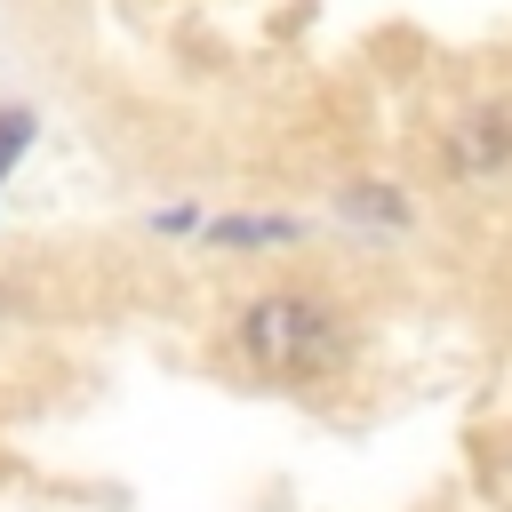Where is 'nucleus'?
<instances>
[{
  "label": "nucleus",
  "mask_w": 512,
  "mask_h": 512,
  "mask_svg": "<svg viewBox=\"0 0 512 512\" xmlns=\"http://www.w3.org/2000/svg\"><path fill=\"white\" fill-rule=\"evenodd\" d=\"M240 344H248L256 368H280V376H312V368H328L344 352L336 312L312 304V296H256L240 312Z\"/></svg>",
  "instance_id": "1"
},
{
  "label": "nucleus",
  "mask_w": 512,
  "mask_h": 512,
  "mask_svg": "<svg viewBox=\"0 0 512 512\" xmlns=\"http://www.w3.org/2000/svg\"><path fill=\"white\" fill-rule=\"evenodd\" d=\"M336 208H344V216H368V224H408V200H400L392 184H344Z\"/></svg>",
  "instance_id": "2"
},
{
  "label": "nucleus",
  "mask_w": 512,
  "mask_h": 512,
  "mask_svg": "<svg viewBox=\"0 0 512 512\" xmlns=\"http://www.w3.org/2000/svg\"><path fill=\"white\" fill-rule=\"evenodd\" d=\"M496 152H512V120H464V136H456V168H488Z\"/></svg>",
  "instance_id": "3"
},
{
  "label": "nucleus",
  "mask_w": 512,
  "mask_h": 512,
  "mask_svg": "<svg viewBox=\"0 0 512 512\" xmlns=\"http://www.w3.org/2000/svg\"><path fill=\"white\" fill-rule=\"evenodd\" d=\"M216 240H224V248H248V240H296V224H288V216H224Z\"/></svg>",
  "instance_id": "4"
},
{
  "label": "nucleus",
  "mask_w": 512,
  "mask_h": 512,
  "mask_svg": "<svg viewBox=\"0 0 512 512\" xmlns=\"http://www.w3.org/2000/svg\"><path fill=\"white\" fill-rule=\"evenodd\" d=\"M24 144H32V112L8 104V112H0V184H8V168L24 160Z\"/></svg>",
  "instance_id": "5"
}]
</instances>
